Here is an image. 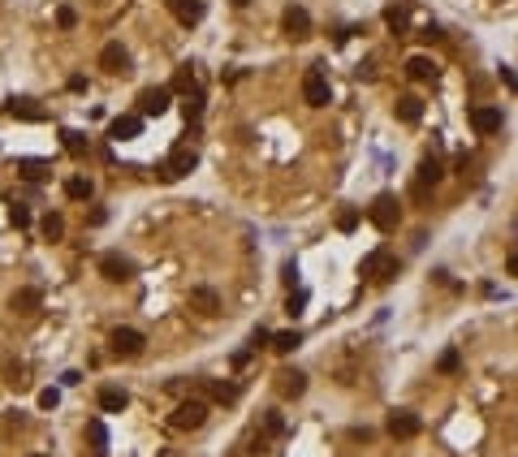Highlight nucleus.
I'll list each match as a JSON object with an SVG mask.
<instances>
[{
  "mask_svg": "<svg viewBox=\"0 0 518 457\" xmlns=\"http://www.w3.org/2000/svg\"><path fill=\"white\" fill-rule=\"evenodd\" d=\"M194 164H199V151H194V147H173V156L165 164H156V177L160 182H177V177L194 173Z\"/></svg>",
  "mask_w": 518,
  "mask_h": 457,
  "instance_id": "obj_1",
  "label": "nucleus"
},
{
  "mask_svg": "<svg viewBox=\"0 0 518 457\" xmlns=\"http://www.w3.org/2000/svg\"><path fill=\"white\" fill-rule=\"evenodd\" d=\"M367 220L376 224L380 233H393L397 220H402V203L393 199V194H376V199H371V207H367Z\"/></svg>",
  "mask_w": 518,
  "mask_h": 457,
  "instance_id": "obj_2",
  "label": "nucleus"
},
{
  "mask_svg": "<svg viewBox=\"0 0 518 457\" xmlns=\"http://www.w3.org/2000/svg\"><path fill=\"white\" fill-rule=\"evenodd\" d=\"M397 272H402V264H397V255H388V251H371L363 259V276L371 285H388Z\"/></svg>",
  "mask_w": 518,
  "mask_h": 457,
  "instance_id": "obj_3",
  "label": "nucleus"
},
{
  "mask_svg": "<svg viewBox=\"0 0 518 457\" xmlns=\"http://www.w3.org/2000/svg\"><path fill=\"white\" fill-rule=\"evenodd\" d=\"M302 100L311 108H324L333 100V87H329V78H324V65H315V70L302 78Z\"/></svg>",
  "mask_w": 518,
  "mask_h": 457,
  "instance_id": "obj_4",
  "label": "nucleus"
},
{
  "mask_svg": "<svg viewBox=\"0 0 518 457\" xmlns=\"http://www.w3.org/2000/svg\"><path fill=\"white\" fill-rule=\"evenodd\" d=\"M169 423H173L177 432H194V427H203V423H207V401H182V405L173 410Z\"/></svg>",
  "mask_w": 518,
  "mask_h": 457,
  "instance_id": "obj_5",
  "label": "nucleus"
},
{
  "mask_svg": "<svg viewBox=\"0 0 518 457\" xmlns=\"http://www.w3.org/2000/svg\"><path fill=\"white\" fill-rule=\"evenodd\" d=\"M169 104H173L169 87H147L138 95V117H160V112H169Z\"/></svg>",
  "mask_w": 518,
  "mask_h": 457,
  "instance_id": "obj_6",
  "label": "nucleus"
},
{
  "mask_svg": "<svg viewBox=\"0 0 518 457\" xmlns=\"http://www.w3.org/2000/svg\"><path fill=\"white\" fill-rule=\"evenodd\" d=\"M143 346H147V337H143L138 328H117L112 332V354L117 358H138Z\"/></svg>",
  "mask_w": 518,
  "mask_h": 457,
  "instance_id": "obj_7",
  "label": "nucleus"
},
{
  "mask_svg": "<svg viewBox=\"0 0 518 457\" xmlns=\"http://www.w3.org/2000/svg\"><path fill=\"white\" fill-rule=\"evenodd\" d=\"M100 276L112 285H125V281H134V264H130L125 255H104L100 259Z\"/></svg>",
  "mask_w": 518,
  "mask_h": 457,
  "instance_id": "obj_8",
  "label": "nucleus"
},
{
  "mask_svg": "<svg viewBox=\"0 0 518 457\" xmlns=\"http://www.w3.org/2000/svg\"><path fill=\"white\" fill-rule=\"evenodd\" d=\"M471 125H475V134L493 138V134H501V125H506V117H501V108H493V104H479V108L471 112Z\"/></svg>",
  "mask_w": 518,
  "mask_h": 457,
  "instance_id": "obj_9",
  "label": "nucleus"
},
{
  "mask_svg": "<svg viewBox=\"0 0 518 457\" xmlns=\"http://www.w3.org/2000/svg\"><path fill=\"white\" fill-rule=\"evenodd\" d=\"M419 427H424V423H419V414H411V410H393L388 414V436L393 440H415Z\"/></svg>",
  "mask_w": 518,
  "mask_h": 457,
  "instance_id": "obj_10",
  "label": "nucleus"
},
{
  "mask_svg": "<svg viewBox=\"0 0 518 457\" xmlns=\"http://www.w3.org/2000/svg\"><path fill=\"white\" fill-rule=\"evenodd\" d=\"M165 5H169V13H173V18L177 22H182V26H199L203 22V0H165Z\"/></svg>",
  "mask_w": 518,
  "mask_h": 457,
  "instance_id": "obj_11",
  "label": "nucleus"
},
{
  "mask_svg": "<svg viewBox=\"0 0 518 457\" xmlns=\"http://www.w3.org/2000/svg\"><path fill=\"white\" fill-rule=\"evenodd\" d=\"M100 70L112 74V78H117V74H130V52H125L121 43H104V52H100Z\"/></svg>",
  "mask_w": 518,
  "mask_h": 457,
  "instance_id": "obj_12",
  "label": "nucleus"
},
{
  "mask_svg": "<svg viewBox=\"0 0 518 457\" xmlns=\"http://www.w3.org/2000/svg\"><path fill=\"white\" fill-rule=\"evenodd\" d=\"M285 35L289 39H311V13L298 9V5H289L285 9Z\"/></svg>",
  "mask_w": 518,
  "mask_h": 457,
  "instance_id": "obj_13",
  "label": "nucleus"
},
{
  "mask_svg": "<svg viewBox=\"0 0 518 457\" xmlns=\"http://www.w3.org/2000/svg\"><path fill=\"white\" fill-rule=\"evenodd\" d=\"M190 306H194L199 315L212 319V315H220V293L207 289V285H199V289H190Z\"/></svg>",
  "mask_w": 518,
  "mask_h": 457,
  "instance_id": "obj_14",
  "label": "nucleus"
},
{
  "mask_svg": "<svg viewBox=\"0 0 518 457\" xmlns=\"http://www.w3.org/2000/svg\"><path fill=\"white\" fill-rule=\"evenodd\" d=\"M5 112H9L13 121H43V117H48V112H43L35 100H18V95H13V100H5Z\"/></svg>",
  "mask_w": 518,
  "mask_h": 457,
  "instance_id": "obj_15",
  "label": "nucleus"
},
{
  "mask_svg": "<svg viewBox=\"0 0 518 457\" xmlns=\"http://www.w3.org/2000/svg\"><path fill=\"white\" fill-rule=\"evenodd\" d=\"M143 134V117H117L108 125V138L112 142H130V138H138Z\"/></svg>",
  "mask_w": 518,
  "mask_h": 457,
  "instance_id": "obj_16",
  "label": "nucleus"
},
{
  "mask_svg": "<svg viewBox=\"0 0 518 457\" xmlns=\"http://www.w3.org/2000/svg\"><path fill=\"white\" fill-rule=\"evenodd\" d=\"M393 112H397V121H406V125H415L419 117H424V100H419V95H397V104H393Z\"/></svg>",
  "mask_w": 518,
  "mask_h": 457,
  "instance_id": "obj_17",
  "label": "nucleus"
},
{
  "mask_svg": "<svg viewBox=\"0 0 518 457\" xmlns=\"http://www.w3.org/2000/svg\"><path fill=\"white\" fill-rule=\"evenodd\" d=\"M9 311H13V315H35V311H39V289H18V293L9 298Z\"/></svg>",
  "mask_w": 518,
  "mask_h": 457,
  "instance_id": "obj_18",
  "label": "nucleus"
},
{
  "mask_svg": "<svg viewBox=\"0 0 518 457\" xmlns=\"http://www.w3.org/2000/svg\"><path fill=\"white\" fill-rule=\"evenodd\" d=\"M125 405H130L125 388H100V410H104V414H121Z\"/></svg>",
  "mask_w": 518,
  "mask_h": 457,
  "instance_id": "obj_19",
  "label": "nucleus"
},
{
  "mask_svg": "<svg viewBox=\"0 0 518 457\" xmlns=\"http://www.w3.org/2000/svg\"><path fill=\"white\" fill-rule=\"evenodd\" d=\"M406 78H415V83H432V78H436V65H432L428 56H411V61H406Z\"/></svg>",
  "mask_w": 518,
  "mask_h": 457,
  "instance_id": "obj_20",
  "label": "nucleus"
},
{
  "mask_svg": "<svg viewBox=\"0 0 518 457\" xmlns=\"http://www.w3.org/2000/svg\"><path fill=\"white\" fill-rule=\"evenodd\" d=\"M87 436H91V453L104 457L108 453V427H104V418H91L87 423Z\"/></svg>",
  "mask_w": 518,
  "mask_h": 457,
  "instance_id": "obj_21",
  "label": "nucleus"
},
{
  "mask_svg": "<svg viewBox=\"0 0 518 457\" xmlns=\"http://www.w3.org/2000/svg\"><path fill=\"white\" fill-rule=\"evenodd\" d=\"M277 380H281V393H285V397H302V393H307V375H302V371H281Z\"/></svg>",
  "mask_w": 518,
  "mask_h": 457,
  "instance_id": "obj_22",
  "label": "nucleus"
},
{
  "mask_svg": "<svg viewBox=\"0 0 518 457\" xmlns=\"http://www.w3.org/2000/svg\"><path fill=\"white\" fill-rule=\"evenodd\" d=\"M39 233H43L48 242H61V237H65V216H61V211H48V216L39 220Z\"/></svg>",
  "mask_w": 518,
  "mask_h": 457,
  "instance_id": "obj_23",
  "label": "nucleus"
},
{
  "mask_svg": "<svg viewBox=\"0 0 518 457\" xmlns=\"http://www.w3.org/2000/svg\"><path fill=\"white\" fill-rule=\"evenodd\" d=\"M61 138H65V151H70L74 160H83V156L91 151V138H87V134H78V129H65Z\"/></svg>",
  "mask_w": 518,
  "mask_h": 457,
  "instance_id": "obj_24",
  "label": "nucleus"
},
{
  "mask_svg": "<svg viewBox=\"0 0 518 457\" xmlns=\"http://www.w3.org/2000/svg\"><path fill=\"white\" fill-rule=\"evenodd\" d=\"M65 194H70L74 203H87L95 194V186H91V177H70V182H65Z\"/></svg>",
  "mask_w": 518,
  "mask_h": 457,
  "instance_id": "obj_25",
  "label": "nucleus"
},
{
  "mask_svg": "<svg viewBox=\"0 0 518 457\" xmlns=\"http://www.w3.org/2000/svg\"><path fill=\"white\" fill-rule=\"evenodd\" d=\"M268 346L277 350V354H294V350L302 346V332H298V328H289V332H277V337L268 341Z\"/></svg>",
  "mask_w": 518,
  "mask_h": 457,
  "instance_id": "obj_26",
  "label": "nucleus"
},
{
  "mask_svg": "<svg viewBox=\"0 0 518 457\" xmlns=\"http://www.w3.org/2000/svg\"><path fill=\"white\" fill-rule=\"evenodd\" d=\"M441 177H445V169H441V160H419V186H436V182H441Z\"/></svg>",
  "mask_w": 518,
  "mask_h": 457,
  "instance_id": "obj_27",
  "label": "nucleus"
},
{
  "mask_svg": "<svg viewBox=\"0 0 518 457\" xmlns=\"http://www.w3.org/2000/svg\"><path fill=\"white\" fill-rule=\"evenodd\" d=\"M182 112H186V121H199V117H203V91H199V87H190V91H186Z\"/></svg>",
  "mask_w": 518,
  "mask_h": 457,
  "instance_id": "obj_28",
  "label": "nucleus"
},
{
  "mask_svg": "<svg viewBox=\"0 0 518 457\" xmlns=\"http://www.w3.org/2000/svg\"><path fill=\"white\" fill-rule=\"evenodd\" d=\"M307 311V289H289V298H285V315L289 319H298Z\"/></svg>",
  "mask_w": 518,
  "mask_h": 457,
  "instance_id": "obj_29",
  "label": "nucleus"
},
{
  "mask_svg": "<svg viewBox=\"0 0 518 457\" xmlns=\"http://www.w3.org/2000/svg\"><path fill=\"white\" fill-rule=\"evenodd\" d=\"M18 173L26 177V182H43V177H48V164H39V160H18Z\"/></svg>",
  "mask_w": 518,
  "mask_h": 457,
  "instance_id": "obj_30",
  "label": "nucleus"
},
{
  "mask_svg": "<svg viewBox=\"0 0 518 457\" xmlns=\"http://www.w3.org/2000/svg\"><path fill=\"white\" fill-rule=\"evenodd\" d=\"M462 367V358H458V350H445L441 354V363H436V371H441V375H453V371H458Z\"/></svg>",
  "mask_w": 518,
  "mask_h": 457,
  "instance_id": "obj_31",
  "label": "nucleus"
},
{
  "mask_svg": "<svg viewBox=\"0 0 518 457\" xmlns=\"http://www.w3.org/2000/svg\"><path fill=\"white\" fill-rule=\"evenodd\" d=\"M384 22H388V30H397V35H402V30H406V9H397V5H393V9L384 13Z\"/></svg>",
  "mask_w": 518,
  "mask_h": 457,
  "instance_id": "obj_32",
  "label": "nucleus"
},
{
  "mask_svg": "<svg viewBox=\"0 0 518 457\" xmlns=\"http://www.w3.org/2000/svg\"><path fill=\"white\" fill-rule=\"evenodd\" d=\"M194 87V74H190V65H182V70H177V78H173V87L169 91H190Z\"/></svg>",
  "mask_w": 518,
  "mask_h": 457,
  "instance_id": "obj_33",
  "label": "nucleus"
},
{
  "mask_svg": "<svg viewBox=\"0 0 518 457\" xmlns=\"http://www.w3.org/2000/svg\"><path fill=\"white\" fill-rule=\"evenodd\" d=\"M56 26H61V30H74V26H78V13H74L70 5H61V9H56Z\"/></svg>",
  "mask_w": 518,
  "mask_h": 457,
  "instance_id": "obj_34",
  "label": "nucleus"
},
{
  "mask_svg": "<svg viewBox=\"0 0 518 457\" xmlns=\"http://www.w3.org/2000/svg\"><path fill=\"white\" fill-rule=\"evenodd\" d=\"M9 224H18V228H30V211H26L22 203H13V207H9Z\"/></svg>",
  "mask_w": 518,
  "mask_h": 457,
  "instance_id": "obj_35",
  "label": "nucleus"
},
{
  "mask_svg": "<svg viewBox=\"0 0 518 457\" xmlns=\"http://www.w3.org/2000/svg\"><path fill=\"white\" fill-rule=\"evenodd\" d=\"M56 405H61V393L56 388H43L39 393V410H56Z\"/></svg>",
  "mask_w": 518,
  "mask_h": 457,
  "instance_id": "obj_36",
  "label": "nucleus"
},
{
  "mask_svg": "<svg viewBox=\"0 0 518 457\" xmlns=\"http://www.w3.org/2000/svg\"><path fill=\"white\" fill-rule=\"evenodd\" d=\"M264 427H268V436H281V432H285V418H281L277 410H268V418H264Z\"/></svg>",
  "mask_w": 518,
  "mask_h": 457,
  "instance_id": "obj_37",
  "label": "nucleus"
},
{
  "mask_svg": "<svg viewBox=\"0 0 518 457\" xmlns=\"http://www.w3.org/2000/svg\"><path fill=\"white\" fill-rule=\"evenodd\" d=\"M212 397H216V401H238V384H216Z\"/></svg>",
  "mask_w": 518,
  "mask_h": 457,
  "instance_id": "obj_38",
  "label": "nucleus"
},
{
  "mask_svg": "<svg viewBox=\"0 0 518 457\" xmlns=\"http://www.w3.org/2000/svg\"><path fill=\"white\" fill-rule=\"evenodd\" d=\"M354 224H359V211H342V216H337V228H342V233H354Z\"/></svg>",
  "mask_w": 518,
  "mask_h": 457,
  "instance_id": "obj_39",
  "label": "nucleus"
},
{
  "mask_svg": "<svg viewBox=\"0 0 518 457\" xmlns=\"http://www.w3.org/2000/svg\"><path fill=\"white\" fill-rule=\"evenodd\" d=\"M268 341H272L268 328H255V332H251V346H255V350H259V346H268Z\"/></svg>",
  "mask_w": 518,
  "mask_h": 457,
  "instance_id": "obj_40",
  "label": "nucleus"
},
{
  "mask_svg": "<svg viewBox=\"0 0 518 457\" xmlns=\"http://www.w3.org/2000/svg\"><path fill=\"white\" fill-rule=\"evenodd\" d=\"M65 87H70L74 95H83V91H87V78H83V74H74V78H70V83H65Z\"/></svg>",
  "mask_w": 518,
  "mask_h": 457,
  "instance_id": "obj_41",
  "label": "nucleus"
},
{
  "mask_svg": "<svg viewBox=\"0 0 518 457\" xmlns=\"http://www.w3.org/2000/svg\"><path fill=\"white\" fill-rule=\"evenodd\" d=\"M285 281H289V289L298 285V264H294V259H289V264H285Z\"/></svg>",
  "mask_w": 518,
  "mask_h": 457,
  "instance_id": "obj_42",
  "label": "nucleus"
},
{
  "mask_svg": "<svg viewBox=\"0 0 518 457\" xmlns=\"http://www.w3.org/2000/svg\"><path fill=\"white\" fill-rule=\"evenodd\" d=\"M61 384H65V388H74V384H83V375H78V371H65V375H61Z\"/></svg>",
  "mask_w": 518,
  "mask_h": 457,
  "instance_id": "obj_43",
  "label": "nucleus"
},
{
  "mask_svg": "<svg viewBox=\"0 0 518 457\" xmlns=\"http://www.w3.org/2000/svg\"><path fill=\"white\" fill-rule=\"evenodd\" d=\"M234 5H238V9H242V5H251V0H234Z\"/></svg>",
  "mask_w": 518,
  "mask_h": 457,
  "instance_id": "obj_44",
  "label": "nucleus"
},
{
  "mask_svg": "<svg viewBox=\"0 0 518 457\" xmlns=\"http://www.w3.org/2000/svg\"><path fill=\"white\" fill-rule=\"evenodd\" d=\"M30 457H43V453H30Z\"/></svg>",
  "mask_w": 518,
  "mask_h": 457,
  "instance_id": "obj_45",
  "label": "nucleus"
}]
</instances>
